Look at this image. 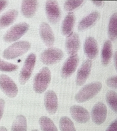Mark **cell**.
I'll return each mask as SVG.
<instances>
[{"instance_id": "3957f363", "label": "cell", "mask_w": 117, "mask_h": 131, "mask_svg": "<svg viewBox=\"0 0 117 131\" xmlns=\"http://www.w3.org/2000/svg\"><path fill=\"white\" fill-rule=\"evenodd\" d=\"M30 47V43L27 41L15 43L5 50L3 53L4 57L7 59H15L26 53Z\"/></svg>"}, {"instance_id": "83f0119b", "label": "cell", "mask_w": 117, "mask_h": 131, "mask_svg": "<svg viewBox=\"0 0 117 131\" xmlns=\"http://www.w3.org/2000/svg\"><path fill=\"white\" fill-rule=\"evenodd\" d=\"M18 68L17 65L6 62L0 59V70L4 72H12L16 70Z\"/></svg>"}, {"instance_id": "44dd1931", "label": "cell", "mask_w": 117, "mask_h": 131, "mask_svg": "<svg viewBox=\"0 0 117 131\" xmlns=\"http://www.w3.org/2000/svg\"><path fill=\"white\" fill-rule=\"evenodd\" d=\"M112 53L111 42L107 40L104 43L102 51V62L104 66H107L110 62Z\"/></svg>"}, {"instance_id": "d6a6232c", "label": "cell", "mask_w": 117, "mask_h": 131, "mask_svg": "<svg viewBox=\"0 0 117 131\" xmlns=\"http://www.w3.org/2000/svg\"><path fill=\"white\" fill-rule=\"evenodd\" d=\"M92 3L97 7H102L104 4V2L102 1H93Z\"/></svg>"}, {"instance_id": "7a4b0ae2", "label": "cell", "mask_w": 117, "mask_h": 131, "mask_svg": "<svg viewBox=\"0 0 117 131\" xmlns=\"http://www.w3.org/2000/svg\"><path fill=\"white\" fill-rule=\"evenodd\" d=\"M51 80L50 70L47 67L41 69L36 75L33 82V89L38 93H42L47 89Z\"/></svg>"}, {"instance_id": "603a6c76", "label": "cell", "mask_w": 117, "mask_h": 131, "mask_svg": "<svg viewBox=\"0 0 117 131\" xmlns=\"http://www.w3.org/2000/svg\"><path fill=\"white\" fill-rule=\"evenodd\" d=\"M39 124L42 131H58L53 121L46 116H43L39 120Z\"/></svg>"}, {"instance_id": "ac0fdd59", "label": "cell", "mask_w": 117, "mask_h": 131, "mask_svg": "<svg viewBox=\"0 0 117 131\" xmlns=\"http://www.w3.org/2000/svg\"><path fill=\"white\" fill-rule=\"evenodd\" d=\"M75 22V16L73 13H70L63 20L61 30L63 35L68 36L72 32Z\"/></svg>"}, {"instance_id": "6da1fadb", "label": "cell", "mask_w": 117, "mask_h": 131, "mask_svg": "<svg viewBox=\"0 0 117 131\" xmlns=\"http://www.w3.org/2000/svg\"><path fill=\"white\" fill-rule=\"evenodd\" d=\"M102 84L99 82H94L89 83L82 87L76 94V101L82 103L94 97L101 91Z\"/></svg>"}, {"instance_id": "2e32d148", "label": "cell", "mask_w": 117, "mask_h": 131, "mask_svg": "<svg viewBox=\"0 0 117 131\" xmlns=\"http://www.w3.org/2000/svg\"><path fill=\"white\" fill-rule=\"evenodd\" d=\"M85 53L89 60L94 59L97 56L98 47L95 39L92 37L87 38L84 43Z\"/></svg>"}, {"instance_id": "277c9868", "label": "cell", "mask_w": 117, "mask_h": 131, "mask_svg": "<svg viewBox=\"0 0 117 131\" xmlns=\"http://www.w3.org/2000/svg\"><path fill=\"white\" fill-rule=\"evenodd\" d=\"M64 52L60 49L51 47L41 54L40 59L42 62L47 65H52L59 62L63 59Z\"/></svg>"}, {"instance_id": "f546056e", "label": "cell", "mask_w": 117, "mask_h": 131, "mask_svg": "<svg viewBox=\"0 0 117 131\" xmlns=\"http://www.w3.org/2000/svg\"><path fill=\"white\" fill-rule=\"evenodd\" d=\"M105 131H117V119H115L112 122Z\"/></svg>"}, {"instance_id": "8fae6325", "label": "cell", "mask_w": 117, "mask_h": 131, "mask_svg": "<svg viewBox=\"0 0 117 131\" xmlns=\"http://www.w3.org/2000/svg\"><path fill=\"white\" fill-rule=\"evenodd\" d=\"M92 66L90 60H85L78 69L76 75L75 82L78 85H82L86 82L90 75Z\"/></svg>"}, {"instance_id": "5b68a950", "label": "cell", "mask_w": 117, "mask_h": 131, "mask_svg": "<svg viewBox=\"0 0 117 131\" xmlns=\"http://www.w3.org/2000/svg\"><path fill=\"white\" fill-rule=\"evenodd\" d=\"M28 24L22 23L11 27L7 31L4 37V39L6 42H13L21 38L28 30Z\"/></svg>"}, {"instance_id": "7c38bea8", "label": "cell", "mask_w": 117, "mask_h": 131, "mask_svg": "<svg viewBox=\"0 0 117 131\" xmlns=\"http://www.w3.org/2000/svg\"><path fill=\"white\" fill-rule=\"evenodd\" d=\"M80 40L76 33L72 32L66 39L65 48L68 54L71 56L77 54L80 49Z\"/></svg>"}, {"instance_id": "30bf717a", "label": "cell", "mask_w": 117, "mask_h": 131, "mask_svg": "<svg viewBox=\"0 0 117 131\" xmlns=\"http://www.w3.org/2000/svg\"><path fill=\"white\" fill-rule=\"evenodd\" d=\"M79 63V57L77 54L71 56L67 59L61 69V77L67 79L70 77L75 71Z\"/></svg>"}, {"instance_id": "d6986e66", "label": "cell", "mask_w": 117, "mask_h": 131, "mask_svg": "<svg viewBox=\"0 0 117 131\" xmlns=\"http://www.w3.org/2000/svg\"><path fill=\"white\" fill-rule=\"evenodd\" d=\"M38 7V2L37 1H24L21 6L22 13L24 16L30 18L35 14Z\"/></svg>"}, {"instance_id": "52a82bcc", "label": "cell", "mask_w": 117, "mask_h": 131, "mask_svg": "<svg viewBox=\"0 0 117 131\" xmlns=\"http://www.w3.org/2000/svg\"><path fill=\"white\" fill-rule=\"evenodd\" d=\"M0 89L7 96L10 98L16 97L18 89L15 83L6 75H0Z\"/></svg>"}, {"instance_id": "e0dca14e", "label": "cell", "mask_w": 117, "mask_h": 131, "mask_svg": "<svg viewBox=\"0 0 117 131\" xmlns=\"http://www.w3.org/2000/svg\"><path fill=\"white\" fill-rule=\"evenodd\" d=\"M100 16L98 12L95 11L85 17L78 24V30L82 31L91 27L98 20Z\"/></svg>"}, {"instance_id": "5bb4252c", "label": "cell", "mask_w": 117, "mask_h": 131, "mask_svg": "<svg viewBox=\"0 0 117 131\" xmlns=\"http://www.w3.org/2000/svg\"><path fill=\"white\" fill-rule=\"evenodd\" d=\"M45 107L49 114L53 115L57 112L58 106V100L55 93L52 90H48L44 95Z\"/></svg>"}, {"instance_id": "7402d4cb", "label": "cell", "mask_w": 117, "mask_h": 131, "mask_svg": "<svg viewBox=\"0 0 117 131\" xmlns=\"http://www.w3.org/2000/svg\"><path fill=\"white\" fill-rule=\"evenodd\" d=\"M117 13H114L111 17L108 27L109 39L112 41L116 40L117 37Z\"/></svg>"}, {"instance_id": "d590c367", "label": "cell", "mask_w": 117, "mask_h": 131, "mask_svg": "<svg viewBox=\"0 0 117 131\" xmlns=\"http://www.w3.org/2000/svg\"><path fill=\"white\" fill-rule=\"evenodd\" d=\"M31 131H39L38 130H37V129H34V130H32Z\"/></svg>"}, {"instance_id": "ffe728a7", "label": "cell", "mask_w": 117, "mask_h": 131, "mask_svg": "<svg viewBox=\"0 0 117 131\" xmlns=\"http://www.w3.org/2000/svg\"><path fill=\"white\" fill-rule=\"evenodd\" d=\"M18 13L12 10L4 13L0 17V29H3L11 24L17 17Z\"/></svg>"}, {"instance_id": "4fadbf2b", "label": "cell", "mask_w": 117, "mask_h": 131, "mask_svg": "<svg viewBox=\"0 0 117 131\" xmlns=\"http://www.w3.org/2000/svg\"><path fill=\"white\" fill-rule=\"evenodd\" d=\"M70 113L72 118L79 123H85L90 119L88 111L80 106H72L70 109Z\"/></svg>"}, {"instance_id": "4dcf8cb0", "label": "cell", "mask_w": 117, "mask_h": 131, "mask_svg": "<svg viewBox=\"0 0 117 131\" xmlns=\"http://www.w3.org/2000/svg\"><path fill=\"white\" fill-rule=\"evenodd\" d=\"M5 102L4 100L0 98V120L1 119L3 114Z\"/></svg>"}, {"instance_id": "4316f807", "label": "cell", "mask_w": 117, "mask_h": 131, "mask_svg": "<svg viewBox=\"0 0 117 131\" xmlns=\"http://www.w3.org/2000/svg\"><path fill=\"white\" fill-rule=\"evenodd\" d=\"M84 2L83 1H67L64 4V9L67 12H72L81 6Z\"/></svg>"}, {"instance_id": "d4e9b609", "label": "cell", "mask_w": 117, "mask_h": 131, "mask_svg": "<svg viewBox=\"0 0 117 131\" xmlns=\"http://www.w3.org/2000/svg\"><path fill=\"white\" fill-rule=\"evenodd\" d=\"M59 127L61 131H76L72 121L66 116H63L61 118Z\"/></svg>"}, {"instance_id": "f1b7e54d", "label": "cell", "mask_w": 117, "mask_h": 131, "mask_svg": "<svg viewBox=\"0 0 117 131\" xmlns=\"http://www.w3.org/2000/svg\"><path fill=\"white\" fill-rule=\"evenodd\" d=\"M117 77L116 76L108 78L106 80V83L109 87L114 89H117Z\"/></svg>"}, {"instance_id": "1f68e13d", "label": "cell", "mask_w": 117, "mask_h": 131, "mask_svg": "<svg viewBox=\"0 0 117 131\" xmlns=\"http://www.w3.org/2000/svg\"><path fill=\"white\" fill-rule=\"evenodd\" d=\"M7 4V1H0V13L5 8Z\"/></svg>"}, {"instance_id": "cb8c5ba5", "label": "cell", "mask_w": 117, "mask_h": 131, "mask_svg": "<svg viewBox=\"0 0 117 131\" xmlns=\"http://www.w3.org/2000/svg\"><path fill=\"white\" fill-rule=\"evenodd\" d=\"M26 119L23 115H18L14 121L11 131H27Z\"/></svg>"}, {"instance_id": "9c48e42d", "label": "cell", "mask_w": 117, "mask_h": 131, "mask_svg": "<svg viewBox=\"0 0 117 131\" xmlns=\"http://www.w3.org/2000/svg\"><path fill=\"white\" fill-rule=\"evenodd\" d=\"M91 115L92 121L98 125L102 124L105 121L107 117V107L101 102L97 103L92 108Z\"/></svg>"}, {"instance_id": "8992f818", "label": "cell", "mask_w": 117, "mask_h": 131, "mask_svg": "<svg viewBox=\"0 0 117 131\" xmlns=\"http://www.w3.org/2000/svg\"><path fill=\"white\" fill-rule=\"evenodd\" d=\"M36 56L33 53L29 54L24 63L20 74L19 82L22 85L25 84L30 77L34 69Z\"/></svg>"}, {"instance_id": "484cf974", "label": "cell", "mask_w": 117, "mask_h": 131, "mask_svg": "<svg viewBox=\"0 0 117 131\" xmlns=\"http://www.w3.org/2000/svg\"><path fill=\"white\" fill-rule=\"evenodd\" d=\"M106 102L109 106L115 112L117 111V94L114 91L109 90L106 94Z\"/></svg>"}, {"instance_id": "9a60e30c", "label": "cell", "mask_w": 117, "mask_h": 131, "mask_svg": "<svg viewBox=\"0 0 117 131\" xmlns=\"http://www.w3.org/2000/svg\"><path fill=\"white\" fill-rule=\"evenodd\" d=\"M40 33L45 45L49 47H52L54 43L55 37L50 26L46 23H42L40 26Z\"/></svg>"}, {"instance_id": "ba28073f", "label": "cell", "mask_w": 117, "mask_h": 131, "mask_svg": "<svg viewBox=\"0 0 117 131\" xmlns=\"http://www.w3.org/2000/svg\"><path fill=\"white\" fill-rule=\"evenodd\" d=\"M45 9L49 21L53 24L58 23L60 20L61 11L58 2L56 1H47Z\"/></svg>"}, {"instance_id": "836d02e7", "label": "cell", "mask_w": 117, "mask_h": 131, "mask_svg": "<svg viewBox=\"0 0 117 131\" xmlns=\"http://www.w3.org/2000/svg\"><path fill=\"white\" fill-rule=\"evenodd\" d=\"M114 63L115 65V68L117 69V52H115L114 55Z\"/></svg>"}, {"instance_id": "e575fe53", "label": "cell", "mask_w": 117, "mask_h": 131, "mask_svg": "<svg viewBox=\"0 0 117 131\" xmlns=\"http://www.w3.org/2000/svg\"><path fill=\"white\" fill-rule=\"evenodd\" d=\"M0 131H7V129H6L5 127L4 126H1L0 127Z\"/></svg>"}]
</instances>
